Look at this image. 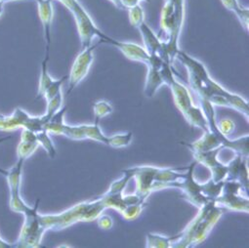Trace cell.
<instances>
[{
	"label": "cell",
	"instance_id": "25",
	"mask_svg": "<svg viewBox=\"0 0 249 248\" xmlns=\"http://www.w3.org/2000/svg\"><path fill=\"white\" fill-rule=\"evenodd\" d=\"M128 17L130 25L138 29L145 22V12L140 4L128 9Z\"/></svg>",
	"mask_w": 249,
	"mask_h": 248
},
{
	"label": "cell",
	"instance_id": "32",
	"mask_svg": "<svg viewBox=\"0 0 249 248\" xmlns=\"http://www.w3.org/2000/svg\"><path fill=\"white\" fill-rule=\"evenodd\" d=\"M61 4H63L70 12H71L73 9L76 8L77 5L80 4L78 0H57Z\"/></svg>",
	"mask_w": 249,
	"mask_h": 248
},
{
	"label": "cell",
	"instance_id": "33",
	"mask_svg": "<svg viewBox=\"0 0 249 248\" xmlns=\"http://www.w3.org/2000/svg\"><path fill=\"white\" fill-rule=\"evenodd\" d=\"M141 0H121L122 9H130L138 4H140Z\"/></svg>",
	"mask_w": 249,
	"mask_h": 248
},
{
	"label": "cell",
	"instance_id": "19",
	"mask_svg": "<svg viewBox=\"0 0 249 248\" xmlns=\"http://www.w3.org/2000/svg\"><path fill=\"white\" fill-rule=\"evenodd\" d=\"M247 159L246 157L237 155L229 162L228 173L226 179L233 180L240 183L247 191L248 186V167H247Z\"/></svg>",
	"mask_w": 249,
	"mask_h": 248
},
{
	"label": "cell",
	"instance_id": "37",
	"mask_svg": "<svg viewBox=\"0 0 249 248\" xmlns=\"http://www.w3.org/2000/svg\"><path fill=\"white\" fill-rule=\"evenodd\" d=\"M4 10H5V4L0 3V17H1V16L3 15Z\"/></svg>",
	"mask_w": 249,
	"mask_h": 248
},
{
	"label": "cell",
	"instance_id": "3",
	"mask_svg": "<svg viewBox=\"0 0 249 248\" xmlns=\"http://www.w3.org/2000/svg\"><path fill=\"white\" fill-rule=\"evenodd\" d=\"M199 106L201 107L205 118L208 123V130L203 132V135L192 144L182 143L185 145L192 154L204 153L215 149H230L235 154L248 158V135L241 136L237 139L231 140L221 133L217 126L216 113L214 106L205 100H198Z\"/></svg>",
	"mask_w": 249,
	"mask_h": 248
},
{
	"label": "cell",
	"instance_id": "21",
	"mask_svg": "<svg viewBox=\"0 0 249 248\" xmlns=\"http://www.w3.org/2000/svg\"><path fill=\"white\" fill-rule=\"evenodd\" d=\"M174 240V235L168 236L151 232L146 236V246L148 248H172Z\"/></svg>",
	"mask_w": 249,
	"mask_h": 248
},
{
	"label": "cell",
	"instance_id": "8",
	"mask_svg": "<svg viewBox=\"0 0 249 248\" xmlns=\"http://www.w3.org/2000/svg\"><path fill=\"white\" fill-rule=\"evenodd\" d=\"M39 199L36 200L34 209L25 214L24 224L21 229L20 235L13 247L18 248H37L41 245V241L46 230H44L38 211Z\"/></svg>",
	"mask_w": 249,
	"mask_h": 248
},
{
	"label": "cell",
	"instance_id": "26",
	"mask_svg": "<svg viewBox=\"0 0 249 248\" xmlns=\"http://www.w3.org/2000/svg\"><path fill=\"white\" fill-rule=\"evenodd\" d=\"M93 109H94V115L96 118V120H95L96 122H99L101 118L110 114L113 111L112 106L107 101H105V100L96 102L94 104Z\"/></svg>",
	"mask_w": 249,
	"mask_h": 248
},
{
	"label": "cell",
	"instance_id": "22",
	"mask_svg": "<svg viewBox=\"0 0 249 248\" xmlns=\"http://www.w3.org/2000/svg\"><path fill=\"white\" fill-rule=\"evenodd\" d=\"M36 137H37V142L39 146H41L45 150V152L51 159H54L57 155V152H56L55 145L50 137V133L46 130H43L39 133H36Z\"/></svg>",
	"mask_w": 249,
	"mask_h": 248
},
{
	"label": "cell",
	"instance_id": "30",
	"mask_svg": "<svg viewBox=\"0 0 249 248\" xmlns=\"http://www.w3.org/2000/svg\"><path fill=\"white\" fill-rule=\"evenodd\" d=\"M221 1L226 9L233 12L234 14H236L242 8V6L238 2V0H221Z\"/></svg>",
	"mask_w": 249,
	"mask_h": 248
},
{
	"label": "cell",
	"instance_id": "12",
	"mask_svg": "<svg viewBox=\"0 0 249 248\" xmlns=\"http://www.w3.org/2000/svg\"><path fill=\"white\" fill-rule=\"evenodd\" d=\"M101 43L98 42L96 44L91 45L85 49H81V52L76 56L71 71L70 75H68L69 79V89L68 95L86 77L88 74L92 63L94 61V50Z\"/></svg>",
	"mask_w": 249,
	"mask_h": 248
},
{
	"label": "cell",
	"instance_id": "20",
	"mask_svg": "<svg viewBox=\"0 0 249 248\" xmlns=\"http://www.w3.org/2000/svg\"><path fill=\"white\" fill-rule=\"evenodd\" d=\"M25 160L18 159L17 162L13 167L8 169V173L5 176L9 188L10 197L17 196L21 195V186H22V176Z\"/></svg>",
	"mask_w": 249,
	"mask_h": 248
},
{
	"label": "cell",
	"instance_id": "23",
	"mask_svg": "<svg viewBox=\"0 0 249 248\" xmlns=\"http://www.w3.org/2000/svg\"><path fill=\"white\" fill-rule=\"evenodd\" d=\"M39 144L37 142H25L20 141L17 147V157L18 159H24L25 161L31 158L36 151L38 149Z\"/></svg>",
	"mask_w": 249,
	"mask_h": 248
},
{
	"label": "cell",
	"instance_id": "36",
	"mask_svg": "<svg viewBox=\"0 0 249 248\" xmlns=\"http://www.w3.org/2000/svg\"><path fill=\"white\" fill-rule=\"evenodd\" d=\"M7 173H8V169H4L2 167H0V175H2V176L5 177L7 175Z\"/></svg>",
	"mask_w": 249,
	"mask_h": 248
},
{
	"label": "cell",
	"instance_id": "18",
	"mask_svg": "<svg viewBox=\"0 0 249 248\" xmlns=\"http://www.w3.org/2000/svg\"><path fill=\"white\" fill-rule=\"evenodd\" d=\"M53 1L54 0H36L38 17L42 24L44 38L46 42V55L48 56L51 45V31L54 18Z\"/></svg>",
	"mask_w": 249,
	"mask_h": 248
},
{
	"label": "cell",
	"instance_id": "31",
	"mask_svg": "<svg viewBox=\"0 0 249 248\" xmlns=\"http://www.w3.org/2000/svg\"><path fill=\"white\" fill-rule=\"evenodd\" d=\"M21 141H25V142H37L36 133H35V132L31 131V130H28V129H23L22 130V134H21Z\"/></svg>",
	"mask_w": 249,
	"mask_h": 248
},
{
	"label": "cell",
	"instance_id": "29",
	"mask_svg": "<svg viewBox=\"0 0 249 248\" xmlns=\"http://www.w3.org/2000/svg\"><path fill=\"white\" fill-rule=\"evenodd\" d=\"M96 220L99 228L102 230H109L112 228L113 221H112V218L108 215L101 214Z\"/></svg>",
	"mask_w": 249,
	"mask_h": 248
},
{
	"label": "cell",
	"instance_id": "11",
	"mask_svg": "<svg viewBox=\"0 0 249 248\" xmlns=\"http://www.w3.org/2000/svg\"><path fill=\"white\" fill-rule=\"evenodd\" d=\"M74 18L78 35L80 38L81 49H85L93 45V40L95 37H99L100 40H103L107 37V35L103 33L95 24L89 13L86 9L81 5L76 6L71 12Z\"/></svg>",
	"mask_w": 249,
	"mask_h": 248
},
{
	"label": "cell",
	"instance_id": "27",
	"mask_svg": "<svg viewBox=\"0 0 249 248\" xmlns=\"http://www.w3.org/2000/svg\"><path fill=\"white\" fill-rule=\"evenodd\" d=\"M217 126L221 131V133L226 137H230V135L232 134L235 129L234 122L230 118L222 119L219 123H217Z\"/></svg>",
	"mask_w": 249,
	"mask_h": 248
},
{
	"label": "cell",
	"instance_id": "14",
	"mask_svg": "<svg viewBox=\"0 0 249 248\" xmlns=\"http://www.w3.org/2000/svg\"><path fill=\"white\" fill-rule=\"evenodd\" d=\"M48 61L49 56L45 55V59L41 63V71L37 91V98L43 97L46 100V102L62 91L63 84L65 80L68 79V75L60 79L53 78L48 71Z\"/></svg>",
	"mask_w": 249,
	"mask_h": 248
},
{
	"label": "cell",
	"instance_id": "10",
	"mask_svg": "<svg viewBox=\"0 0 249 248\" xmlns=\"http://www.w3.org/2000/svg\"><path fill=\"white\" fill-rule=\"evenodd\" d=\"M216 203L227 210L248 213L249 198L248 191L238 182L225 179L220 195L215 198Z\"/></svg>",
	"mask_w": 249,
	"mask_h": 248
},
{
	"label": "cell",
	"instance_id": "4",
	"mask_svg": "<svg viewBox=\"0 0 249 248\" xmlns=\"http://www.w3.org/2000/svg\"><path fill=\"white\" fill-rule=\"evenodd\" d=\"M198 210L192 222L179 234L174 235L172 248H190L202 243L219 219L228 211L215 200L208 201Z\"/></svg>",
	"mask_w": 249,
	"mask_h": 248
},
{
	"label": "cell",
	"instance_id": "2",
	"mask_svg": "<svg viewBox=\"0 0 249 248\" xmlns=\"http://www.w3.org/2000/svg\"><path fill=\"white\" fill-rule=\"evenodd\" d=\"M67 106H63L57 111L46 123L45 129L50 134L63 135L71 140H92L111 148H125L128 147L133 140L132 132L119 133L111 136H107L101 130L99 122L94 124H81V125H68L65 122V114Z\"/></svg>",
	"mask_w": 249,
	"mask_h": 248
},
{
	"label": "cell",
	"instance_id": "40",
	"mask_svg": "<svg viewBox=\"0 0 249 248\" xmlns=\"http://www.w3.org/2000/svg\"><path fill=\"white\" fill-rule=\"evenodd\" d=\"M141 1H146V2H150L151 0H141Z\"/></svg>",
	"mask_w": 249,
	"mask_h": 248
},
{
	"label": "cell",
	"instance_id": "7",
	"mask_svg": "<svg viewBox=\"0 0 249 248\" xmlns=\"http://www.w3.org/2000/svg\"><path fill=\"white\" fill-rule=\"evenodd\" d=\"M166 86L170 88L175 105L186 120L192 126L197 127L203 132H206L208 130V123L205 115L201 107L195 104L189 89L178 79H176L175 76L167 81Z\"/></svg>",
	"mask_w": 249,
	"mask_h": 248
},
{
	"label": "cell",
	"instance_id": "13",
	"mask_svg": "<svg viewBox=\"0 0 249 248\" xmlns=\"http://www.w3.org/2000/svg\"><path fill=\"white\" fill-rule=\"evenodd\" d=\"M222 150V148H219L204 153L193 154L196 163H201L210 170V179L215 183L223 182L226 179L228 173V165L222 163L218 159V155Z\"/></svg>",
	"mask_w": 249,
	"mask_h": 248
},
{
	"label": "cell",
	"instance_id": "1",
	"mask_svg": "<svg viewBox=\"0 0 249 248\" xmlns=\"http://www.w3.org/2000/svg\"><path fill=\"white\" fill-rule=\"evenodd\" d=\"M176 59L186 68L190 86L198 100L208 101L213 106L233 108L248 118V102L241 96L230 92L219 82L215 81L203 63L182 50L178 51Z\"/></svg>",
	"mask_w": 249,
	"mask_h": 248
},
{
	"label": "cell",
	"instance_id": "5",
	"mask_svg": "<svg viewBox=\"0 0 249 248\" xmlns=\"http://www.w3.org/2000/svg\"><path fill=\"white\" fill-rule=\"evenodd\" d=\"M107 209L102 196L77 203L58 214H40V221L47 230H61L79 222H92Z\"/></svg>",
	"mask_w": 249,
	"mask_h": 248
},
{
	"label": "cell",
	"instance_id": "35",
	"mask_svg": "<svg viewBox=\"0 0 249 248\" xmlns=\"http://www.w3.org/2000/svg\"><path fill=\"white\" fill-rule=\"evenodd\" d=\"M107 1H109L110 3H112L116 8H118V9H122V6H121V0H107Z\"/></svg>",
	"mask_w": 249,
	"mask_h": 248
},
{
	"label": "cell",
	"instance_id": "6",
	"mask_svg": "<svg viewBox=\"0 0 249 248\" xmlns=\"http://www.w3.org/2000/svg\"><path fill=\"white\" fill-rule=\"evenodd\" d=\"M132 179V175L126 169L123 170L121 178L112 182L108 190L102 195L107 209L111 208L118 211L124 219L128 221L138 218L147 203L135 193L124 195V190Z\"/></svg>",
	"mask_w": 249,
	"mask_h": 248
},
{
	"label": "cell",
	"instance_id": "41",
	"mask_svg": "<svg viewBox=\"0 0 249 248\" xmlns=\"http://www.w3.org/2000/svg\"><path fill=\"white\" fill-rule=\"evenodd\" d=\"M0 114H1V113H0Z\"/></svg>",
	"mask_w": 249,
	"mask_h": 248
},
{
	"label": "cell",
	"instance_id": "24",
	"mask_svg": "<svg viewBox=\"0 0 249 248\" xmlns=\"http://www.w3.org/2000/svg\"><path fill=\"white\" fill-rule=\"evenodd\" d=\"M63 106H64V95H63V92L61 91L56 96H54L52 99L47 101V107H46V112L44 113V116L49 121V119L57 111H59Z\"/></svg>",
	"mask_w": 249,
	"mask_h": 248
},
{
	"label": "cell",
	"instance_id": "9",
	"mask_svg": "<svg viewBox=\"0 0 249 248\" xmlns=\"http://www.w3.org/2000/svg\"><path fill=\"white\" fill-rule=\"evenodd\" d=\"M196 162H193L185 168L183 176L169 184L168 189H177L181 191V196L187 201L192 203L197 208L202 207L208 201H210L204 195L203 184H200L195 180L194 172Z\"/></svg>",
	"mask_w": 249,
	"mask_h": 248
},
{
	"label": "cell",
	"instance_id": "39",
	"mask_svg": "<svg viewBox=\"0 0 249 248\" xmlns=\"http://www.w3.org/2000/svg\"><path fill=\"white\" fill-rule=\"evenodd\" d=\"M11 138V136H7V137H4V138H0V143H3V142H6L7 140H9Z\"/></svg>",
	"mask_w": 249,
	"mask_h": 248
},
{
	"label": "cell",
	"instance_id": "17",
	"mask_svg": "<svg viewBox=\"0 0 249 248\" xmlns=\"http://www.w3.org/2000/svg\"><path fill=\"white\" fill-rule=\"evenodd\" d=\"M164 61L158 56H151V61L147 65L148 73L146 77V83L144 88V94L147 98H153L158 90L164 85L162 77L160 72V69Z\"/></svg>",
	"mask_w": 249,
	"mask_h": 248
},
{
	"label": "cell",
	"instance_id": "15",
	"mask_svg": "<svg viewBox=\"0 0 249 248\" xmlns=\"http://www.w3.org/2000/svg\"><path fill=\"white\" fill-rule=\"evenodd\" d=\"M138 30L141 33V36L144 43V48L151 56H158L162 61L173 64L168 56L165 43L159 37L158 35L144 22Z\"/></svg>",
	"mask_w": 249,
	"mask_h": 248
},
{
	"label": "cell",
	"instance_id": "38",
	"mask_svg": "<svg viewBox=\"0 0 249 248\" xmlns=\"http://www.w3.org/2000/svg\"><path fill=\"white\" fill-rule=\"evenodd\" d=\"M13 1H19V0H0V3L5 4V3H8V2H13Z\"/></svg>",
	"mask_w": 249,
	"mask_h": 248
},
{
	"label": "cell",
	"instance_id": "28",
	"mask_svg": "<svg viewBox=\"0 0 249 248\" xmlns=\"http://www.w3.org/2000/svg\"><path fill=\"white\" fill-rule=\"evenodd\" d=\"M237 20L241 24L242 28H244L246 31L249 29V10L247 7H243L235 14Z\"/></svg>",
	"mask_w": 249,
	"mask_h": 248
},
{
	"label": "cell",
	"instance_id": "16",
	"mask_svg": "<svg viewBox=\"0 0 249 248\" xmlns=\"http://www.w3.org/2000/svg\"><path fill=\"white\" fill-rule=\"evenodd\" d=\"M100 43H107L111 46L116 47L124 56L127 59L134 61V62H140L145 64L146 66L151 61V55L146 51L144 46H141L139 44L133 43V42H125L121 40H116L114 38H111L110 36H107L104 40H100Z\"/></svg>",
	"mask_w": 249,
	"mask_h": 248
},
{
	"label": "cell",
	"instance_id": "34",
	"mask_svg": "<svg viewBox=\"0 0 249 248\" xmlns=\"http://www.w3.org/2000/svg\"><path fill=\"white\" fill-rule=\"evenodd\" d=\"M12 247H13L12 243H9L5 239H3L1 235H0V248H12Z\"/></svg>",
	"mask_w": 249,
	"mask_h": 248
}]
</instances>
